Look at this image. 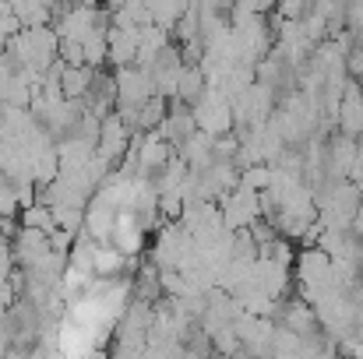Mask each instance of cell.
I'll return each instance as SVG.
<instances>
[{
  "mask_svg": "<svg viewBox=\"0 0 363 359\" xmlns=\"http://www.w3.org/2000/svg\"><path fill=\"white\" fill-rule=\"evenodd\" d=\"M99 155L106 159V162H113L117 155L123 152V144H127V120L121 113H113V117L103 120V127H99Z\"/></svg>",
  "mask_w": 363,
  "mask_h": 359,
  "instance_id": "obj_1",
  "label": "cell"
},
{
  "mask_svg": "<svg viewBox=\"0 0 363 359\" xmlns=\"http://www.w3.org/2000/svg\"><path fill=\"white\" fill-rule=\"evenodd\" d=\"M18 201H21V198H18V190H14V187H4V183H0V219H4V215H14Z\"/></svg>",
  "mask_w": 363,
  "mask_h": 359,
  "instance_id": "obj_2",
  "label": "cell"
}]
</instances>
